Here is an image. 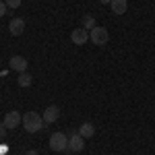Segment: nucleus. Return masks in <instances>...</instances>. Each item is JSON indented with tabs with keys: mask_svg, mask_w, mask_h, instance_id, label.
<instances>
[{
	"mask_svg": "<svg viewBox=\"0 0 155 155\" xmlns=\"http://www.w3.org/2000/svg\"><path fill=\"white\" fill-rule=\"evenodd\" d=\"M25 155H39V153H37V151H27Z\"/></svg>",
	"mask_w": 155,
	"mask_h": 155,
	"instance_id": "obj_17",
	"label": "nucleus"
},
{
	"mask_svg": "<svg viewBox=\"0 0 155 155\" xmlns=\"http://www.w3.org/2000/svg\"><path fill=\"white\" fill-rule=\"evenodd\" d=\"M6 130H8V128H6V124H4V122H0V139H4Z\"/></svg>",
	"mask_w": 155,
	"mask_h": 155,
	"instance_id": "obj_15",
	"label": "nucleus"
},
{
	"mask_svg": "<svg viewBox=\"0 0 155 155\" xmlns=\"http://www.w3.org/2000/svg\"><path fill=\"white\" fill-rule=\"evenodd\" d=\"M50 149L56 151V153L66 151V149H68V137H66L64 132H54V134L50 137Z\"/></svg>",
	"mask_w": 155,
	"mask_h": 155,
	"instance_id": "obj_2",
	"label": "nucleus"
},
{
	"mask_svg": "<svg viewBox=\"0 0 155 155\" xmlns=\"http://www.w3.org/2000/svg\"><path fill=\"white\" fill-rule=\"evenodd\" d=\"M4 2H6L8 8H19L21 6V0H4Z\"/></svg>",
	"mask_w": 155,
	"mask_h": 155,
	"instance_id": "obj_14",
	"label": "nucleus"
},
{
	"mask_svg": "<svg viewBox=\"0 0 155 155\" xmlns=\"http://www.w3.org/2000/svg\"><path fill=\"white\" fill-rule=\"evenodd\" d=\"M79 134H81L83 139H91V137L95 134V126H93L91 122H85V124L79 126Z\"/></svg>",
	"mask_w": 155,
	"mask_h": 155,
	"instance_id": "obj_11",
	"label": "nucleus"
},
{
	"mask_svg": "<svg viewBox=\"0 0 155 155\" xmlns=\"http://www.w3.org/2000/svg\"><path fill=\"white\" fill-rule=\"evenodd\" d=\"M110 2H112V0H101V4H110Z\"/></svg>",
	"mask_w": 155,
	"mask_h": 155,
	"instance_id": "obj_18",
	"label": "nucleus"
},
{
	"mask_svg": "<svg viewBox=\"0 0 155 155\" xmlns=\"http://www.w3.org/2000/svg\"><path fill=\"white\" fill-rule=\"evenodd\" d=\"M85 149V139L77 132V134H71L68 137V149L66 151H71V153H79V151H83Z\"/></svg>",
	"mask_w": 155,
	"mask_h": 155,
	"instance_id": "obj_5",
	"label": "nucleus"
},
{
	"mask_svg": "<svg viewBox=\"0 0 155 155\" xmlns=\"http://www.w3.org/2000/svg\"><path fill=\"white\" fill-rule=\"evenodd\" d=\"M110 6H112V12H114V15H124L126 8H128V2H126V0H112Z\"/></svg>",
	"mask_w": 155,
	"mask_h": 155,
	"instance_id": "obj_10",
	"label": "nucleus"
},
{
	"mask_svg": "<svg viewBox=\"0 0 155 155\" xmlns=\"http://www.w3.org/2000/svg\"><path fill=\"white\" fill-rule=\"evenodd\" d=\"M89 39H91V44H95V46H106L107 39H110V33H107L106 27H93V29L89 31Z\"/></svg>",
	"mask_w": 155,
	"mask_h": 155,
	"instance_id": "obj_3",
	"label": "nucleus"
},
{
	"mask_svg": "<svg viewBox=\"0 0 155 155\" xmlns=\"http://www.w3.org/2000/svg\"><path fill=\"white\" fill-rule=\"evenodd\" d=\"M2 122L6 124V128H8V130H12V128H19V124L23 122V116H21L17 110H12V112H6V116H4Z\"/></svg>",
	"mask_w": 155,
	"mask_h": 155,
	"instance_id": "obj_4",
	"label": "nucleus"
},
{
	"mask_svg": "<svg viewBox=\"0 0 155 155\" xmlns=\"http://www.w3.org/2000/svg\"><path fill=\"white\" fill-rule=\"evenodd\" d=\"M17 83H19V87H31L33 77H31L29 72H21V74H19V79H17Z\"/></svg>",
	"mask_w": 155,
	"mask_h": 155,
	"instance_id": "obj_12",
	"label": "nucleus"
},
{
	"mask_svg": "<svg viewBox=\"0 0 155 155\" xmlns=\"http://www.w3.org/2000/svg\"><path fill=\"white\" fill-rule=\"evenodd\" d=\"M44 122L46 124H52V122H56V120L60 118V107L58 106H50V107H46L44 110Z\"/></svg>",
	"mask_w": 155,
	"mask_h": 155,
	"instance_id": "obj_8",
	"label": "nucleus"
},
{
	"mask_svg": "<svg viewBox=\"0 0 155 155\" xmlns=\"http://www.w3.org/2000/svg\"><path fill=\"white\" fill-rule=\"evenodd\" d=\"M71 39H72V44H74V46H85V44L89 41V31H87V29H83V27L72 29Z\"/></svg>",
	"mask_w": 155,
	"mask_h": 155,
	"instance_id": "obj_6",
	"label": "nucleus"
},
{
	"mask_svg": "<svg viewBox=\"0 0 155 155\" xmlns=\"http://www.w3.org/2000/svg\"><path fill=\"white\" fill-rule=\"evenodd\" d=\"M8 66L21 74V72H27V60H25L23 56H12V58L8 60Z\"/></svg>",
	"mask_w": 155,
	"mask_h": 155,
	"instance_id": "obj_7",
	"label": "nucleus"
},
{
	"mask_svg": "<svg viewBox=\"0 0 155 155\" xmlns=\"http://www.w3.org/2000/svg\"><path fill=\"white\" fill-rule=\"evenodd\" d=\"M23 128L27 132H39L46 128L44 116H39L37 112H25L23 114Z\"/></svg>",
	"mask_w": 155,
	"mask_h": 155,
	"instance_id": "obj_1",
	"label": "nucleus"
},
{
	"mask_svg": "<svg viewBox=\"0 0 155 155\" xmlns=\"http://www.w3.org/2000/svg\"><path fill=\"white\" fill-rule=\"evenodd\" d=\"M93 27H97V25H95V19H93L91 15L83 17V29H93Z\"/></svg>",
	"mask_w": 155,
	"mask_h": 155,
	"instance_id": "obj_13",
	"label": "nucleus"
},
{
	"mask_svg": "<svg viewBox=\"0 0 155 155\" xmlns=\"http://www.w3.org/2000/svg\"><path fill=\"white\" fill-rule=\"evenodd\" d=\"M6 8H8V6H6V2H2V0H0V17L6 12Z\"/></svg>",
	"mask_w": 155,
	"mask_h": 155,
	"instance_id": "obj_16",
	"label": "nucleus"
},
{
	"mask_svg": "<svg viewBox=\"0 0 155 155\" xmlns=\"http://www.w3.org/2000/svg\"><path fill=\"white\" fill-rule=\"evenodd\" d=\"M8 31H11L12 35H21V33L25 31V21H23V19H19V17L12 19L11 23H8Z\"/></svg>",
	"mask_w": 155,
	"mask_h": 155,
	"instance_id": "obj_9",
	"label": "nucleus"
}]
</instances>
